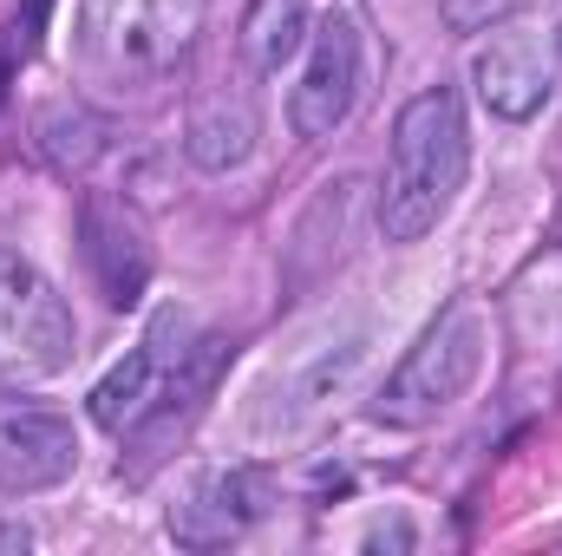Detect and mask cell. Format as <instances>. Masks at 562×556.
<instances>
[{
  "instance_id": "6da1fadb",
  "label": "cell",
  "mask_w": 562,
  "mask_h": 556,
  "mask_svg": "<svg viewBox=\"0 0 562 556\" xmlns=\"http://www.w3.org/2000/svg\"><path fill=\"white\" fill-rule=\"evenodd\" d=\"M471 170V125L451 86H425L393 119L386 184H380V236L386 243H425L445 210L458 203Z\"/></svg>"
},
{
  "instance_id": "7a4b0ae2",
  "label": "cell",
  "mask_w": 562,
  "mask_h": 556,
  "mask_svg": "<svg viewBox=\"0 0 562 556\" xmlns=\"http://www.w3.org/2000/svg\"><path fill=\"white\" fill-rule=\"evenodd\" d=\"M203 13L210 0H79V53L99 79L150 92L190 59Z\"/></svg>"
},
{
  "instance_id": "3957f363",
  "label": "cell",
  "mask_w": 562,
  "mask_h": 556,
  "mask_svg": "<svg viewBox=\"0 0 562 556\" xmlns=\"http://www.w3.org/2000/svg\"><path fill=\"white\" fill-rule=\"evenodd\" d=\"M484 347H491L484 314H477L471 301L445 308V314L419 334V347L393 367V380L380 387L373 419H386V425H406V432H413V425H431L438 413H451V407L471 393V380L484 374Z\"/></svg>"
},
{
  "instance_id": "277c9868",
  "label": "cell",
  "mask_w": 562,
  "mask_h": 556,
  "mask_svg": "<svg viewBox=\"0 0 562 556\" xmlns=\"http://www.w3.org/2000/svg\"><path fill=\"white\" fill-rule=\"evenodd\" d=\"M79 327L72 308L26 256L0 249V374L7 380H53L72 367Z\"/></svg>"
},
{
  "instance_id": "5b68a950",
  "label": "cell",
  "mask_w": 562,
  "mask_h": 556,
  "mask_svg": "<svg viewBox=\"0 0 562 556\" xmlns=\"http://www.w3.org/2000/svg\"><path fill=\"white\" fill-rule=\"evenodd\" d=\"M307 66L301 86L288 92V125L294 138H334L353 119L360 79H367V40H360V13L347 0H327L307 26Z\"/></svg>"
},
{
  "instance_id": "8992f818",
  "label": "cell",
  "mask_w": 562,
  "mask_h": 556,
  "mask_svg": "<svg viewBox=\"0 0 562 556\" xmlns=\"http://www.w3.org/2000/svg\"><path fill=\"white\" fill-rule=\"evenodd\" d=\"M471 79H477V99H484L497 119L524 125V119H537V112L557 99L562 46L550 33L504 26V33H491V40L471 53Z\"/></svg>"
},
{
  "instance_id": "52a82bcc",
  "label": "cell",
  "mask_w": 562,
  "mask_h": 556,
  "mask_svg": "<svg viewBox=\"0 0 562 556\" xmlns=\"http://www.w3.org/2000/svg\"><path fill=\"white\" fill-rule=\"evenodd\" d=\"M79 471V432L72 419L46 413L33 400H0V498L53 491Z\"/></svg>"
},
{
  "instance_id": "ba28073f",
  "label": "cell",
  "mask_w": 562,
  "mask_h": 556,
  "mask_svg": "<svg viewBox=\"0 0 562 556\" xmlns=\"http://www.w3.org/2000/svg\"><path fill=\"white\" fill-rule=\"evenodd\" d=\"M269 504H276V491H269L262 471H210L170 504L164 531L183 551H223V544H243L269 518Z\"/></svg>"
},
{
  "instance_id": "9c48e42d",
  "label": "cell",
  "mask_w": 562,
  "mask_h": 556,
  "mask_svg": "<svg viewBox=\"0 0 562 556\" xmlns=\"http://www.w3.org/2000/svg\"><path fill=\"white\" fill-rule=\"evenodd\" d=\"M86 256H92L99 288H105V301H112V308H132V301L144 294L150 256H144L138 230H132L119 210H105V203H86Z\"/></svg>"
},
{
  "instance_id": "30bf717a",
  "label": "cell",
  "mask_w": 562,
  "mask_h": 556,
  "mask_svg": "<svg viewBox=\"0 0 562 556\" xmlns=\"http://www.w3.org/2000/svg\"><path fill=\"white\" fill-rule=\"evenodd\" d=\"M183 151H190V164L210 170V177L236 170V164L256 151V105H249V99H229V92H210V99L190 112Z\"/></svg>"
},
{
  "instance_id": "8fae6325",
  "label": "cell",
  "mask_w": 562,
  "mask_h": 556,
  "mask_svg": "<svg viewBox=\"0 0 562 556\" xmlns=\"http://www.w3.org/2000/svg\"><path fill=\"white\" fill-rule=\"evenodd\" d=\"M307 26H314L307 0H256L249 20H243V59H249V73L276 79L281 66L307 46Z\"/></svg>"
},
{
  "instance_id": "7c38bea8",
  "label": "cell",
  "mask_w": 562,
  "mask_h": 556,
  "mask_svg": "<svg viewBox=\"0 0 562 556\" xmlns=\"http://www.w3.org/2000/svg\"><path fill=\"white\" fill-rule=\"evenodd\" d=\"M40 151L59 164V170H86L99 151H105V125L86 112V105H53L40 119Z\"/></svg>"
},
{
  "instance_id": "4fadbf2b",
  "label": "cell",
  "mask_w": 562,
  "mask_h": 556,
  "mask_svg": "<svg viewBox=\"0 0 562 556\" xmlns=\"http://www.w3.org/2000/svg\"><path fill=\"white\" fill-rule=\"evenodd\" d=\"M517 0H445V20L458 26V33H477V26H491V20H504Z\"/></svg>"
},
{
  "instance_id": "5bb4252c",
  "label": "cell",
  "mask_w": 562,
  "mask_h": 556,
  "mask_svg": "<svg viewBox=\"0 0 562 556\" xmlns=\"http://www.w3.org/2000/svg\"><path fill=\"white\" fill-rule=\"evenodd\" d=\"M373 544H413V531H406V524H380Z\"/></svg>"
},
{
  "instance_id": "9a60e30c",
  "label": "cell",
  "mask_w": 562,
  "mask_h": 556,
  "mask_svg": "<svg viewBox=\"0 0 562 556\" xmlns=\"http://www.w3.org/2000/svg\"><path fill=\"white\" fill-rule=\"evenodd\" d=\"M557 46H562V33H557Z\"/></svg>"
}]
</instances>
